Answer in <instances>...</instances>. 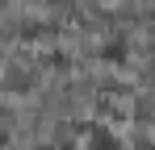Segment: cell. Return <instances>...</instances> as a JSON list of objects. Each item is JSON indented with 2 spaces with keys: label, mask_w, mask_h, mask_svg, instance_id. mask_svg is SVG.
<instances>
[{
  "label": "cell",
  "mask_w": 155,
  "mask_h": 150,
  "mask_svg": "<svg viewBox=\"0 0 155 150\" xmlns=\"http://www.w3.org/2000/svg\"><path fill=\"white\" fill-rule=\"evenodd\" d=\"M88 150H122V142H117L109 129H92V133H88Z\"/></svg>",
  "instance_id": "6da1fadb"
},
{
  "label": "cell",
  "mask_w": 155,
  "mask_h": 150,
  "mask_svg": "<svg viewBox=\"0 0 155 150\" xmlns=\"http://www.w3.org/2000/svg\"><path fill=\"white\" fill-rule=\"evenodd\" d=\"M109 63H126V42L122 38H113V42H105V50H101Z\"/></svg>",
  "instance_id": "7a4b0ae2"
},
{
  "label": "cell",
  "mask_w": 155,
  "mask_h": 150,
  "mask_svg": "<svg viewBox=\"0 0 155 150\" xmlns=\"http://www.w3.org/2000/svg\"><path fill=\"white\" fill-rule=\"evenodd\" d=\"M0 146H8V129H0Z\"/></svg>",
  "instance_id": "3957f363"
}]
</instances>
